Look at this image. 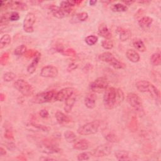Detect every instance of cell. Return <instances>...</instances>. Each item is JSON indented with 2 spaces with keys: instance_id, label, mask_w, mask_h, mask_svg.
Wrapping results in <instances>:
<instances>
[{
  "instance_id": "cell-40",
  "label": "cell",
  "mask_w": 161,
  "mask_h": 161,
  "mask_svg": "<svg viewBox=\"0 0 161 161\" xmlns=\"http://www.w3.org/2000/svg\"><path fill=\"white\" fill-rule=\"evenodd\" d=\"M9 54L8 52H4L3 53L0 58V64L1 65H5L9 59Z\"/></svg>"
},
{
  "instance_id": "cell-7",
  "label": "cell",
  "mask_w": 161,
  "mask_h": 161,
  "mask_svg": "<svg viewBox=\"0 0 161 161\" xmlns=\"http://www.w3.org/2000/svg\"><path fill=\"white\" fill-rule=\"evenodd\" d=\"M56 92L54 90L43 91L36 94L33 98L32 102L35 104H43L50 103L55 100Z\"/></svg>"
},
{
  "instance_id": "cell-29",
  "label": "cell",
  "mask_w": 161,
  "mask_h": 161,
  "mask_svg": "<svg viewBox=\"0 0 161 161\" xmlns=\"http://www.w3.org/2000/svg\"><path fill=\"white\" fill-rule=\"evenodd\" d=\"M111 9L114 12H125L128 10V6L122 3H116L111 6Z\"/></svg>"
},
{
  "instance_id": "cell-21",
  "label": "cell",
  "mask_w": 161,
  "mask_h": 161,
  "mask_svg": "<svg viewBox=\"0 0 161 161\" xmlns=\"http://www.w3.org/2000/svg\"><path fill=\"white\" fill-rule=\"evenodd\" d=\"M89 147V142L87 140L82 139L76 142L74 145L73 148L77 150H86Z\"/></svg>"
},
{
  "instance_id": "cell-16",
  "label": "cell",
  "mask_w": 161,
  "mask_h": 161,
  "mask_svg": "<svg viewBox=\"0 0 161 161\" xmlns=\"http://www.w3.org/2000/svg\"><path fill=\"white\" fill-rule=\"evenodd\" d=\"M48 9L50 11V12L52 13V14H53V16L57 18L58 19H61L64 18V16H65V13L63 11V10L60 8V7L53 5V4H51L48 6Z\"/></svg>"
},
{
  "instance_id": "cell-51",
  "label": "cell",
  "mask_w": 161,
  "mask_h": 161,
  "mask_svg": "<svg viewBox=\"0 0 161 161\" xmlns=\"http://www.w3.org/2000/svg\"><path fill=\"white\" fill-rule=\"evenodd\" d=\"M6 154V150L3 148L2 147H0V155L1 156H3V155H5Z\"/></svg>"
},
{
  "instance_id": "cell-5",
  "label": "cell",
  "mask_w": 161,
  "mask_h": 161,
  "mask_svg": "<svg viewBox=\"0 0 161 161\" xmlns=\"http://www.w3.org/2000/svg\"><path fill=\"white\" fill-rule=\"evenodd\" d=\"M100 126V122L98 120L92 121L87 123L80 127L77 130L79 135H89L95 134L97 132Z\"/></svg>"
},
{
  "instance_id": "cell-48",
  "label": "cell",
  "mask_w": 161,
  "mask_h": 161,
  "mask_svg": "<svg viewBox=\"0 0 161 161\" xmlns=\"http://www.w3.org/2000/svg\"><path fill=\"white\" fill-rule=\"evenodd\" d=\"M92 65L91 64H87L86 65H85L82 69V70L85 72H88L89 71H91L92 69Z\"/></svg>"
},
{
  "instance_id": "cell-6",
  "label": "cell",
  "mask_w": 161,
  "mask_h": 161,
  "mask_svg": "<svg viewBox=\"0 0 161 161\" xmlns=\"http://www.w3.org/2000/svg\"><path fill=\"white\" fill-rule=\"evenodd\" d=\"M14 87L17 89L23 96H30L33 94L34 89L31 85L23 79L16 80L13 84Z\"/></svg>"
},
{
  "instance_id": "cell-31",
  "label": "cell",
  "mask_w": 161,
  "mask_h": 161,
  "mask_svg": "<svg viewBox=\"0 0 161 161\" xmlns=\"http://www.w3.org/2000/svg\"><path fill=\"white\" fill-rule=\"evenodd\" d=\"M11 42V37L8 34H4L0 39V48L3 49L5 47L8 46Z\"/></svg>"
},
{
  "instance_id": "cell-44",
  "label": "cell",
  "mask_w": 161,
  "mask_h": 161,
  "mask_svg": "<svg viewBox=\"0 0 161 161\" xmlns=\"http://www.w3.org/2000/svg\"><path fill=\"white\" fill-rule=\"evenodd\" d=\"M64 55L66 56H75L76 52L73 48H67L65 50H64L63 52L62 53Z\"/></svg>"
},
{
  "instance_id": "cell-43",
  "label": "cell",
  "mask_w": 161,
  "mask_h": 161,
  "mask_svg": "<svg viewBox=\"0 0 161 161\" xmlns=\"http://www.w3.org/2000/svg\"><path fill=\"white\" fill-rule=\"evenodd\" d=\"M30 125H31V126H33L38 130H40L43 131H48V128L46 126H44V125H39V124H36V123H30Z\"/></svg>"
},
{
  "instance_id": "cell-33",
  "label": "cell",
  "mask_w": 161,
  "mask_h": 161,
  "mask_svg": "<svg viewBox=\"0 0 161 161\" xmlns=\"http://www.w3.org/2000/svg\"><path fill=\"white\" fill-rule=\"evenodd\" d=\"M64 138L69 143H74L77 140L75 134L72 131H67L64 133Z\"/></svg>"
},
{
  "instance_id": "cell-41",
  "label": "cell",
  "mask_w": 161,
  "mask_h": 161,
  "mask_svg": "<svg viewBox=\"0 0 161 161\" xmlns=\"http://www.w3.org/2000/svg\"><path fill=\"white\" fill-rule=\"evenodd\" d=\"M76 18L80 21H84L88 18V13L85 11L76 14Z\"/></svg>"
},
{
  "instance_id": "cell-50",
  "label": "cell",
  "mask_w": 161,
  "mask_h": 161,
  "mask_svg": "<svg viewBox=\"0 0 161 161\" xmlns=\"http://www.w3.org/2000/svg\"><path fill=\"white\" fill-rule=\"evenodd\" d=\"M7 148L10 150H13L16 148V145L13 142H9L7 144Z\"/></svg>"
},
{
  "instance_id": "cell-26",
  "label": "cell",
  "mask_w": 161,
  "mask_h": 161,
  "mask_svg": "<svg viewBox=\"0 0 161 161\" xmlns=\"http://www.w3.org/2000/svg\"><path fill=\"white\" fill-rule=\"evenodd\" d=\"M153 19L148 16H145L142 17L138 21L139 26L142 28H148L152 23Z\"/></svg>"
},
{
  "instance_id": "cell-52",
  "label": "cell",
  "mask_w": 161,
  "mask_h": 161,
  "mask_svg": "<svg viewBox=\"0 0 161 161\" xmlns=\"http://www.w3.org/2000/svg\"><path fill=\"white\" fill-rule=\"evenodd\" d=\"M123 3H124L125 5L128 6L131 5L133 3H135V1H123Z\"/></svg>"
},
{
  "instance_id": "cell-10",
  "label": "cell",
  "mask_w": 161,
  "mask_h": 161,
  "mask_svg": "<svg viewBox=\"0 0 161 161\" xmlns=\"http://www.w3.org/2000/svg\"><path fill=\"white\" fill-rule=\"evenodd\" d=\"M36 20V16L33 13H28L25 16L23 21V28L25 32L28 33H31L33 32V25Z\"/></svg>"
},
{
  "instance_id": "cell-54",
  "label": "cell",
  "mask_w": 161,
  "mask_h": 161,
  "mask_svg": "<svg viewBox=\"0 0 161 161\" xmlns=\"http://www.w3.org/2000/svg\"><path fill=\"white\" fill-rule=\"evenodd\" d=\"M40 160H55L52 158H48V157H42L40 158Z\"/></svg>"
},
{
  "instance_id": "cell-9",
  "label": "cell",
  "mask_w": 161,
  "mask_h": 161,
  "mask_svg": "<svg viewBox=\"0 0 161 161\" xmlns=\"http://www.w3.org/2000/svg\"><path fill=\"white\" fill-rule=\"evenodd\" d=\"M109 85V80L105 77H100L95 79L89 85L90 89L94 92L100 93L105 91Z\"/></svg>"
},
{
  "instance_id": "cell-15",
  "label": "cell",
  "mask_w": 161,
  "mask_h": 161,
  "mask_svg": "<svg viewBox=\"0 0 161 161\" xmlns=\"http://www.w3.org/2000/svg\"><path fill=\"white\" fill-rule=\"evenodd\" d=\"M6 3H7V6L8 8H10L12 9L24 11L28 8L27 5L21 1H7Z\"/></svg>"
},
{
  "instance_id": "cell-46",
  "label": "cell",
  "mask_w": 161,
  "mask_h": 161,
  "mask_svg": "<svg viewBox=\"0 0 161 161\" xmlns=\"http://www.w3.org/2000/svg\"><path fill=\"white\" fill-rule=\"evenodd\" d=\"M19 19V15L18 13L16 11H13L10 13V16H9L10 21H18Z\"/></svg>"
},
{
  "instance_id": "cell-57",
  "label": "cell",
  "mask_w": 161,
  "mask_h": 161,
  "mask_svg": "<svg viewBox=\"0 0 161 161\" xmlns=\"http://www.w3.org/2000/svg\"><path fill=\"white\" fill-rule=\"evenodd\" d=\"M139 3H149V1H138Z\"/></svg>"
},
{
  "instance_id": "cell-27",
  "label": "cell",
  "mask_w": 161,
  "mask_h": 161,
  "mask_svg": "<svg viewBox=\"0 0 161 161\" xmlns=\"http://www.w3.org/2000/svg\"><path fill=\"white\" fill-rule=\"evenodd\" d=\"M133 45L135 48L139 52H144L146 50V47L140 38H135L133 40Z\"/></svg>"
},
{
  "instance_id": "cell-34",
  "label": "cell",
  "mask_w": 161,
  "mask_h": 161,
  "mask_svg": "<svg viewBox=\"0 0 161 161\" xmlns=\"http://www.w3.org/2000/svg\"><path fill=\"white\" fill-rule=\"evenodd\" d=\"M98 38L95 35H89L86 37L85 42L88 45H94L97 42Z\"/></svg>"
},
{
  "instance_id": "cell-19",
  "label": "cell",
  "mask_w": 161,
  "mask_h": 161,
  "mask_svg": "<svg viewBox=\"0 0 161 161\" xmlns=\"http://www.w3.org/2000/svg\"><path fill=\"white\" fill-rule=\"evenodd\" d=\"M77 96L74 93L72 94L70 97H69L65 101V106H64V110L66 113H69L74 107V105L76 101Z\"/></svg>"
},
{
  "instance_id": "cell-45",
  "label": "cell",
  "mask_w": 161,
  "mask_h": 161,
  "mask_svg": "<svg viewBox=\"0 0 161 161\" xmlns=\"http://www.w3.org/2000/svg\"><path fill=\"white\" fill-rule=\"evenodd\" d=\"M38 53V51L34 50H27L26 53H25V56L28 57V58H31V57H35L36 53Z\"/></svg>"
},
{
  "instance_id": "cell-8",
  "label": "cell",
  "mask_w": 161,
  "mask_h": 161,
  "mask_svg": "<svg viewBox=\"0 0 161 161\" xmlns=\"http://www.w3.org/2000/svg\"><path fill=\"white\" fill-rule=\"evenodd\" d=\"M40 150L42 152L51 155L61 152V149L58 148V145L54 140H50V139H45L43 140L42 143L39 146Z\"/></svg>"
},
{
  "instance_id": "cell-25",
  "label": "cell",
  "mask_w": 161,
  "mask_h": 161,
  "mask_svg": "<svg viewBox=\"0 0 161 161\" xmlns=\"http://www.w3.org/2000/svg\"><path fill=\"white\" fill-rule=\"evenodd\" d=\"M60 8L63 10L65 14H69L72 10V8L74 6L72 1H64L60 3Z\"/></svg>"
},
{
  "instance_id": "cell-28",
  "label": "cell",
  "mask_w": 161,
  "mask_h": 161,
  "mask_svg": "<svg viewBox=\"0 0 161 161\" xmlns=\"http://www.w3.org/2000/svg\"><path fill=\"white\" fill-rule=\"evenodd\" d=\"M84 104L89 109H93L96 106V101L93 95L87 96L84 98Z\"/></svg>"
},
{
  "instance_id": "cell-53",
  "label": "cell",
  "mask_w": 161,
  "mask_h": 161,
  "mask_svg": "<svg viewBox=\"0 0 161 161\" xmlns=\"http://www.w3.org/2000/svg\"><path fill=\"white\" fill-rule=\"evenodd\" d=\"M5 94H4L3 93H1L0 94V99L1 101H4L5 100Z\"/></svg>"
},
{
  "instance_id": "cell-49",
  "label": "cell",
  "mask_w": 161,
  "mask_h": 161,
  "mask_svg": "<svg viewBox=\"0 0 161 161\" xmlns=\"http://www.w3.org/2000/svg\"><path fill=\"white\" fill-rule=\"evenodd\" d=\"M77 65L75 64V63H71L70 64H69V65L67 67V70H69V71H71V70H74L75 69H76L77 68Z\"/></svg>"
},
{
  "instance_id": "cell-22",
  "label": "cell",
  "mask_w": 161,
  "mask_h": 161,
  "mask_svg": "<svg viewBox=\"0 0 161 161\" xmlns=\"http://www.w3.org/2000/svg\"><path fill=\"white\" fill-rule=\"evenodd\" d=\"M126 56L128 59L133 63H136L139 62L140 57L139 53L133 49H129L126 53Z\"/></svg>"
},
{
  "instance_id": "cell-1",
  "label": "cell",
  "mask_w": 161,
  "mask_h": 161,
  "mask_svg": "<svg viewBox=\"0 0 161 161\" xmlns=\"http://www.w3.org/2000/svg\"><path fill=\"white\" fill-rule=\"evenodd\" d=\"M124 98L125 94L121 89L114 87H108L104 91L103 96L104 107L108 109H112L119 105Z\"/></svg>"
},
{
  "instance_id": "cell-23",
  "label": "cell",
  "mask_w": 161,
  "mask_h": 161,
  "mask_svg": "<svg viewBox=\"0 0 161 161\" xmlns=\"http://www.w3.org/2000/svg\"><path fill=\"white\" fill-rule=\"evenodd\" d=\"M55 117L57 122L60 125H65L70 121V118L61 111H57L55 114Z\"/></svg>"
},
{
  "instance_id": "cell-17",
  "label": "cell",
  "mask_w": 161,
  "mask_h": 161,
  "mask_svg": "<svg viewBox=\"0 0 161 161\" xmlns=\"http://www.w3.org/2000/svg\"><path fill=\"white\" fill-rule=\"evenodd\" d=\"M40 57H41V53L39 52H38V53H36V55L34 57V58H33V61L31 62V63L27 67V72L30 74H33L35 72V70H36V69L37 68L38 64L39 63Z\"/></svg>"
},
{
  "instance_id": "cell-4",
  "label": "cell",
  "mask_w": 161,
  "mask_h": 161,
  "mask_svg": "<svg viewBox=\"0 0 161 161\" xmlns=\"http://www.w3.org/2000/svg\"><path fill=\"white\" fill-rule=\"evenodd\" d=\"M126 100L128 104L140 116L144 114V109L141 98L135 93L130 92L127 94Z\"/></svg>"
},
{
  "instance_id": "cell-24",
  "label": "cell",
  "mask_w": 161,
  "mask_h": 161,
  "mask_svg": "<svg viewBox=\"0 0 161 161\" xmlns=\"http://www.w3.org/2000/svg\"><path fill=\"white\" fill-rule=\"evenodd\" d=\"M103 135L105 139L110 143H116L118 142L119 140V137L111 131L106 130L105 131H104Z\"/></svg>"
},
{
  "instance_id": "cell-47",
  "label": "cell",
  "mask_w": 161,
  "mask_h": 161,
  "mask_svg": "<svg viewBox=\"0 0 161 161\" xmlns=\"http://www.w3.org/2000/svg\"><path fill=\"white\" fill-rule=\"evenodd\" d=\"M39 114H40V116L42 118H47L48 116V114H48V111L47 109H43L40 110Z\"/></svg>"
},
{
  "instance_id": "cell-13",
  "label": "cell",
  "mask_w": 161,
  "mask_h": 161,
  "mask_svg": "<svg viewBox=\"0 0 161 161\" xmlns=\"http://www.w3.org/2000/svg\"><path fill=\"white\" fill-rule=\"evenodd\" d=\"M58 74V69L51 65H48L43 67L40 71V76L45 78H53L55 77Z\"/></svg>"
},
{
  "instance_id": "cell-55",
  "label": "cell",
  "mask_w": 161,
  "mask_h": 161,
  "mask_svg": "<svg viewBox=\"0 0 161 161\" xmlns=\"http://www.w3.org/2000/svg\"><path fill=\"white\" fill-rule=\"evenodd\" d=\"M89 3V4H90L91 6H94V5L96 4L97 1H95V0H91V1H90Z\"/></svg>"
},
{
  "instance_id": "cell-12",
  "label": "cell",
  "mask_w": 161,
  "mask_h": 161,
  "mask_svg": "<svg viewBox=\"0 0 161 161\" xmlns=\"http://www.w3.org/2000/svg\"><path fill=\"white\" fill-rule=\"evenodd\" d=\"M75 92V89L73 87H65L60 89L59 91L56 92L55 101H64L67 99L72 94Z\"/></svg>"
},
{
  "instance_id": "cell-30",
  "label": "cell",
  "mask_w": 161,
  "mask_h": 161,
  "mask_svg": "<svg viewBox=\"0 0 161 161\" xmlns=\"http://www.w3.org/2000/svg\"><path fill=\"white\" fill-rule=\"evenodd\" d=\"M128 128L132 132H135L137 131L138 128V122L137 118L135 116H133L128 124Z\"/></svg>"
},
{
  "instance_id": "cell-32",
  "label": "cell",
  "mask_w": 161,
  "mask_h": 161,
  "mask_svg": "<svg viewBox=\"0 0 161 161\" xmlns=\"http://www.w3.org/2000/svg\"><path fill=\"white\" fill-rule=\"evenodd\" d=\"M150 62L154 66L159 65L161 63V58L160 52L153 53L150 57Z\"/></svg>"
},
{
  "instance_id": "cell-35",
  "label": "cell",
  "mask_w": 161,
  "mask_h": 161,
  "mask_svg": "<svg viewBox=\"0 0 161 161\" xmlns=\"http://www.w3.org/2000/svg\"><path fill=\"white\" fill-rule=\"evenodd\" d=\"M27 51L26 49V47L25 45H21L18 46L15 50H14V54L16 55L19 56L21 55H25V53H26V52Z\"/></svg>"
},
{
  "instance_id": "cell-11",
  "label": "cell",
  "mask_w": 161,
  "mask_h": 161,
  "mask_svg": "<svg viewBox=\"0 0 161 161\" xmlns=\"http://www.w3.org/2000/svg\"><path fill=\"white\" fill-rule=\"evenodd\" d=\"M112 151V147L109 144L105 143L99 145L92 153V155L96 157H104L108 156Z\"/></svg>"
},
{
  "instance_id": "cell-38",
  "label": "cell",
  "mask_w": 161,
  "mask_h": 161,
  "mask_svg": "<svg viewBox=\"0 0 161 161\" xmlns=\"http://www.w3.org/2000/svg\"><path fill=\"white\" fill-rule=\"evenodd\" d=\"M9 16H10V13H6L4 14H3L1 17V21H0V25L1 28L4 26L6 25L8 23V21L10 20L9 19Z\"/></svg>"
},
{
  "instance_id": "cell-42",
  "label": "cell",
  "mask_w": 161,
  "mask_h": 161,
  "mask_svg": "<svg viewBox=\"0 0 161 161\" xmlns=\"http://www.w3.org/2000/svg\"><path fill=\"white\" fill-rule=\"evenodd\" d=\"M4 137L10 141L14 140V135L11 129L8 128L4 132Z\"/></svg>"
},
{
  "instance_id": "cell-36",
  "label": "cell",
  "mask_w": 161,
  "mask_h": 161,
  "mask_svg": "<svg viewBox=\"0 0 161 161\" xmlns=\"http://www.w3.org/2000/svg\"><path fill=\"white\" fill-rule=\"evenodd\" d=\"M3 78L5 82H10L16 78V74L12 72H7L4 74Z\"/></svg>"
},
{
  "instance_id": "cell-37",
  "label": "cell",
  "mask_w": 161,
  "mask_h": 161,
  "mask_svg": "<svg viewBox=\"0 0 161 161\" xmlns=\"http://www.w3.org/2000/svg\"><path fill=\"white\" fill-rule=\"evenodd\" d=\"M102 47L106 50H111L113 47V42L109 39H106L101 42Z\"/></svg>"
},
{
  "instance_id": "cell-18",
  "label": "cell",
  "mask_w": 161,
  "mask_h": 161,
  "mask_svg": "<svg viewBox=\"0 0 161 161\" xmlns=\"http://www.w3.org/2000/svg\"><path fill=\"white\" fill-rule=\"evenodd\" d=\"M98 34L106 39H110L112 36L111 33L110 32L106 25L104 23H102L99 25L98 28Z\"/></svg>"
},
{
  "instance_id": "cell-3",
  "label": "cell",
  "mask_w": 161,
  "mask_h": 161,
  "mask_svg": "<svg viewBox=\"0 0 161 161\" xmlns=\"http://www.w3.org/2000/svg\"><path fill=\"white\" fill-rule=\"evenodd\" d=\"M98 58L104 62L109 64L115 69H124L126 67L125 64L117 59L111 52H106L101 53Z\"/></svg>"
},
{
  "instance_id": "cell-56",
  "label": "cell",
  "mask_w": 161,
  "mask_h": 161,
  "mask_svg": "<svg viewBox=\"0 0 161 161\" xmlns=\"http://www.w3.org/2000/svg\"><path fill=\"white\" fill-rule=\"evenodd\" d=\"M18 159H19V160H26V158L25 157L23 158V157H22V156H21V157H18Z\"/></svg>"
},
{
  "instance_id": "cell-39",
  "label": "cell",
  "mask_w": 161,
  "mask_h": 161,
  "mask_svg": "<svg viewBox=\"0 0 161 161\" xmlns=\"http://www.w3.org/2000/svg\"><path fill=\"white\" fill-rule=\"evenodd\" d=\"M92 153L89 152H82L77 155V160H87L90 158V156Z\"/></svg>"
},
{
  "instance_id": "cell-20",
  "label": "cell",
  "mask_w": 161,
  "mask_h": 161,
  "mask_svg": "<svg viewBox=\"0 0 161 161\" xmlns=\"http://www.w3.org/2000/svg\"><path fill=\"white\" fill-rule=\"evenodd\" d=\"M117 31L119 34V40L122 42H125V41H126L127 40H128L130 38L131 35V33L130 30L124 28H121V27L118 28Z\"/></svg>"
},
{
  "instance_id": "cell-2",
  "label": "cell",
  "mask_w": 161,
  "mask_h": 161,
  "mask_svg": "<svg viewBox=\"0 0 161 161\" xmlns=\"http://www.w3.org/2000/svg\"><path fill=\"white\" fill-rule=\"evenodd\" d=\"M136 89L142 92H147L155 100H158L160 96L159 90L151 82L145 80H141L136 83Z\"/></svg>"
},
{
  "instance_id": "cell-14",
  "label": "cell",
  "mask_w": 161,
  "mask_h": 161,
  "mask_svg": "<svg viewBox=\"0 0 161 161\" xmlns=\"http://www.w3.org/2000/svg\"><path fill=\"white\" fill-rule=\"evenodd\" d=\"M118 160H135L138 159L137 155L127 150H118L114 153Z\"/></svg>"
}]
</instances>
